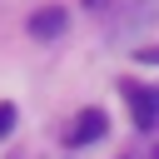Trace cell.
Returning <instances> with one entry per match:
<instances>
[{"label":"cell","mask_w":159,"mask_h":159,"mask_svg":"<svg viewBox=\"0 0 159 159\" xmlns=\"http://www.w3.org/2000/svg\"><path fill=\"white\" fill-rule=\"evenodd\" d=\"M10 129H15V104H10V99H5V104H0V139H5V134H10Z\"/></svg>","instance_id":"4"},{"label":"cell","mask_w":159,"mask_h":159,"mask_svg":"<svg viewBox=\"0 0 159 159\" xmlns=\"http://www.w3.org/2000/svg\"><path fill=\"white\" fill-rule=\"evenodd\" d=\"M65 25H70V15H65L60 5H45V10L30 15V35H35V40H60Z\"/></svg>","instance_id":"2"},{"label":"cell","mask_w":159,"mask_h":159,"mask_svg":"<svg viewBox=\"0 0 159 159\" xmlns=\"http://www.w3.org/2000/svg\"><path fill=\"white\" fill-rule=\"evenodd\" d=\"M99 134H104V114H99V109H84V114H75V124L65 129V139H70L75 149H80V144H94Z\"/></svg>","instance_id":"3"},{"label":"cell","mask_w":159,"mask_h":159,"mask_svg":"<svg viewBox=\"0 0 159 159\" xmlns=\"http://www.w3.org/2000/svg\"><path fill=\"white\" fill-rule=\"evenodd\" d=\"M124 99H129V114L139 129H154L159 124V89H144V84H124Z\"/></svg>","instance_id":"1"}]
</instances>
